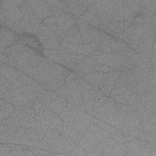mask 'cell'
<instances>
[{"instance_id": "obj_1", "label": "cell", "mask_w": 156, "mask_h": 156, "mask_svg": "<svg viewBox=\"0 0 156 156\" xmlns=\"http://www.w3.org/2000/svg\"><path fill=\"white\" fill-rule=\"evenodd\" d=\"M124 18L122 1H107V19L112 22L120 21Z\"/></svg>"}, {"instance_id": "obj_2", "label": "cell", "mask_w": 156, "mask_h": 156, "mask_svg": "<svg viewBox=\"0 0 156 156\" xmlns=\"http://www.w3.org/2000/svg\"><path fill=\"white\" fill-rule=\"evenodd\" d=\"M27 2L30 4L40 20L45 18L52 13L51 6L46 1H27Z\"/></svg>"}, {"instance_id": "obj_3", "label": "cell", "mask_w": 156, "mask_h": 156, "mask_svg": "<svg viewBox=\"0 0 156 156\" xmlns=\"http://www.w3.org/2000/svg\"><path fill=\"white\" fill-rule=\"evenodd\" d=\"M115 103L111 99L107 100L101 107L99 112L96 115L98 118L103 120L107 119L113 114L116 109Z\"/></svg>"}, {"instance_id": "obj_4", "label": "cell", "mask_w": 156, "mask_h": 156, "mask_svg": "<svg viewBox=\"0 0 156 156\" xmlns=\"http://www.w3.org/2000/svg\"><path fill=\"white\" fill-rule=\"evenodd\" d=\"M120 76L119 72H112L107 74V77L101 86L102 91L105 94H109V93L114 88L116 82H117Z\"/></svg>"}, {"instance_id": "obj_5", "label": "cell", "mask_w": 156, "mask_h": 156, "mask_svg": "<svg viewBox=\"0 0 156 156\" xmlns=\"http://www.w3.org/2000/svg\"><path fill=\"white\" fill-rule=\"evenodd\" d=\"M107 100V99L105 97H104L88 101L85 106L86 112L90 115H96L98 112V110L101 108Z\"/></svg>"}, {"instance_id": "obj_6", "label": "cell", "mask_w": 156, "mask_h": 156, "mask_svg": "<svg viewBox=\"0 0 156 156\" xmlns=\"http://www.w3.org/2000/svg\"><path fill=\"white\" fill-rule=\"evenodd\" d=\"M68 5L72 13L77 16L82 15L86 10V8L82 4L80 1H68Z\"/></svg>"}, {"instance_id": "obj_7", "label": "cell", "mask_w": 156, "mask_h": 156, "mask_svg": "<svg viewBox=\"0 0 156 156\" xmlns=\"http://www.w3.org/2000/svg\"><path fill=\"white\" fill-rule=\"evenodd\" d=\"M107 74L102 73H93L87 74L85 77L91 83L94 85L102 84L105 80Z\"/></svg>"}, {"instance_id": "obj_8", "label": "cell", "mask_w": 156, "mask_h": 156, "mask_svg": "<svg viewBox=\"0 0 156 156\" xmlns=\"http://www.w3.org/2000/svg\"><path fill=\"white\" fill-rule=\"evenodd\" d=\"M102 96V94L101 92L98 90H91L83 95V98H82V102H87L88 101H90L93 99H99V98H101Z\"/></svg>"}, {"instance_id": "obj_9", "label": "cell", "mask_w": 156, "mask_h": 156, "mask_svg": "<svg viewBox=\"0 0 156 156\" xmlns=\"http://www.w3.org/2000/svg\"><path fill=\"white\" fill-rule=\"evenodd\" d=\"M16 40V37L10 31H5V34H1V45L7 46L13 43Z\"/></svg>"}, {"instance_id": "obj_10", "label": "cell", "mask_w": 156, "mask_h": 156, "mask_svg": "<svg viewBox=\"0 0 156 156\" xmlns=\"http://www.w3.org/2000/svg\"><path fill=\"white\" fill-rule=\"evenodd\" d=\"M41 25L51 31L57 30V23L54 16H49L47 18L43 21Z\"/></svg>"}, {"instance_id": "obj_11", "label": "cell", "mask_w": 156, "mask_h": 156, "mask_svg": "<svg viewBox=\"0 0 156 156\" xmlns=\"http://www.w3.org/2000/svg\"><path fill=\"white\" fill-rule=\"evenodd\" d=\"M108 27L110 28V30L115 32L116 34H121L123 31L124 24L120 21L112 22L110 24H108Z\"/></svg>"}, {"instance_id": "obj_12", "label": "cell", "mask_w": 156, "mask_h": 156, "mask_svg": "<svg viewBox=\"0 0 156 156\" xmlns=\"http://www.w3.org/2000/svg\"><path fill=\"white\" fill-rule=\"evenodd\" d=\"M48 4H50L51 5H54L56 7L60 8L62 9H63L65 10H69V7L68 5V1H46Z\"/></svg>"}]
</instances>
